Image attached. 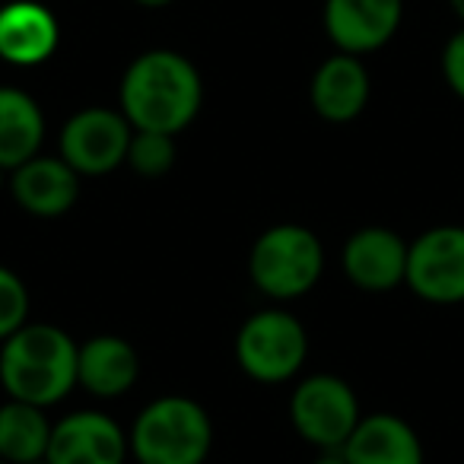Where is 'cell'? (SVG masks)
Returning a JSON list of instances; mask_svg holds the SVG:
<instances>
[{
	"instance_id": "obj_1",
	"label": "cell",
	"mask_w": 464,
	"mask_h": 464,
	"mask_svg": "<svg viewBox=\"0 0 464 464\" xmlns=\"http://www.w3.org/2000/svg\"><path fill=\"white\" fill-rule=\"evenodd\" d=\"M200 102L204 83L198 67L169 48L137 54L121 77V115L134 130L175 137L198 118Z\"/></svg>"
},
{
	"instance_id": "obj_13",
	"label": "cell",
	"mask_w": 464,
	"mask_h": 464,
	"mask_svg": "<svg viewBox=\"0 0 464 464\" xmlns=\"http://www.w3.org/2000/svg\"><path fill=\"white\" fill-rule=\"evenodd\" d=\"M10 191L16 204L33 217H61L77 204L80 194V175L67 166L61 156H33L14 169L10 175Z\"/></svg>"
},
{
	"instance_id": "obj_7",
	"label": "cell",
	"mask_w": 464,
	"mask_h": 464,
	"mask_svg": "<svg viewBox=\"0 0 464 464\" xmlns=\"http://www.w3.org/2000/svg\"><path fill=\"white\" fill-rule=\"evenodd\" d=\"M407 286L432 305L464 303V226H432L411 242Z\"/></svg>"
},
{
	"instance_id": "obj_17",
	"label": "cell",
	"mask_w": 464,
	"mask_h": 464,
	"mask_svg": "<svg viewBox=\"0 0 464 464\" xmlns=\"http://www.w3.org/2000/svg\"><path fill=\"white\" fill-rule=\"evenodd\" d=\"M45 115L29 92L0 86V169H20L42 153Z\"/></svg>"
},
{
	"instance_id": "obj_22",
	"label": "cell",
	"mask_w": 464,
	"mask_h": 464,
	"mask_svg": "<svg viewBox=\"0 0 464 464\" xmlns=\"http://www.w3.org/2000/svg\"><path fill=\"white\" fill-rule=\"evenodd\" d=\"M312 464H347V461H343L341 451H328V455H322L318 461H312Z\"/></svg>"
},
{
	"instance_id": "obj_2",
	"label": "cell",
	"mask_w": 464,
	"mask_h": 464,
	"mask_svg": "<svg viewBox=\"0 0 464 464\" xmlns=\"http://www.w3.org/2000/svg\"><path fill=\"white\" fill-rule=\"evenodd\" d=\"M80 347L54 324H23L0 347V385L14 401L52 407L77 385Z\"/></svg>"
},
{
	"instance_id": "obj_9",
	"label": "cell",
	"mask_w": 464,
	"mask_h": 464,
	"mask_svg": "<svg viewBox=\"0 0 464 464\" xmlns=\"http://www.w3.org/2000/svg\"><path fill=\"white\" fill-rule=\"evenodd\" d=\"M411 246L388 226H362L343 246V274L366 293H388L407 284Z\"/></svg>"
},
{
	"instance_id": "obj_8",
	"label": "cell",
	"mask_w": 464,
	"mask_h": 464,
	"mask_svg": "<svg viewBox=\"0 0 464 464\" xmlns=\"http://www.w3.org/2000/svg\"><path fill=\"white\" fill-rule=\"evenodd\" d=\"M134 128L115 109H83L61 128V160L77 175H105L128 162Z\"/></svg>"
},
{
	"instance_id": "obj_24",
	"label": "cell",
	"mask_w": 464,
	"mask_h": 464,
	"mask_svg": "<svg viewBox=\"0 0 464 464\" xmlns=\"http://www.w3.org/2000/svg\"><path fill=\"white\" fill-rule=\"evenodd\" d=\"M449 4H451V10H455V16H458V20L464 23V0H449Z\"/></svg>"
},
{
	"instance_id": "obj_12",
	"label": "cell",
	"mask_w": 464,
	"mask_h": 464,
	"mask_svg": "<svg viewBox=\"0 0 464 464\" xmlns=\"http://www.w3.org/2000/svg\"><path fill=\"white\" fill-rule=\"evenodd\" d=\"M58 20L39 0H10L0 7V58L7 64H45L58 48Z\"/></svg>"
},
{
	"instance_id": "obj_20",
	"label": "cell",
	"mask_w": 464,
	"mask_h": 464,
	"mask_svg": "<svg viewBox=\"0 0 464 464\" xmlns=\"http://www.w3.org/2000/svg\"><path fill=\"white\" fill-rule=\"evenodd\" d=\"M29 318V290L23 277L0 265V343L14 337Z\"/></svg>"
},
{
	"instance_id": "obj_3",
	"label": "cell",
	"mask_w": 464,
	"mask_h": 464,
	"mask_svg": "<svg viewBox=\"0 0 464 464\" xmlns=\"http://www.w3.org/2000/svg\"><path fill=\"white\" fill-rule=\"evenodd\" d=\"M128 442L137 464H204L213 423L198 401L166 394L137 413Z\"/></svg>"
},
{
	"instance_id": "obj_21",
	"label": "cell",
	"mask_w": 464,
	"mask_h": 464,
	"mask_svg": "<svg viewBox=\"0 0 464 464\" xmlns=\"http://www.w3.org/2000/svg\"><path fill=\"white\" fill-rule=\"evenodd\" d=\"M442 77L449 90L464 102V29H458L442 48Z\"/></svg>"
},
{
	"instance_id": "obj_14",
	"label": "cell",
	"mask_w": 464,
	"mask_h": 464,
	"mask_svg": "<svg viewBox=\"0 0 464 464\" xmlns=\"http://www.w3.org/2000/svg\"><path fill=\"white\" fill-rule=\"evenodd\" d=\"M312 109L331 124H347L369 105V71L356 54H334L312 77Z\"/></svg>"
},
{
	"instance_id": "obj_26",
	"label": "cell",
	"mask_w": 464,
	"mask_h": 464,
	"mask_svg": "<svg viewBox=\"0 0 464 464\" xmlns=\"http://www.w3.org/2000/svg\"><path fill=\"white\" fill-rule=\"evenodd\" d=\"M33 464H48V461H45V458H42V461H33Z\"/></svg>"
},
{
	"instance_id": "obj_15",
	"label": "cell",
	"mask_w": 464,
	"mask_h": 464,
	"mask_svg": "<svg viewBox=\"0 0 464 464\" xmlns=\"http://www.w3.org/2000/svg\"><path fill=\"white\" fill-rule=\"evenodd\" d=\"M341 455L347 464H423V442L407 420L372 413L360 420Z\"/></svg>"
},
{
	"instance_id": "obj_18",
	"label": "cell",
	"mask_w": 464,
	"mask_h": 464,
	"mask_svg": "<svg viewBox=\"0 0 464 464\" xmlns=\"http://www.w3.org/2000/svg\"><path fill=\"white\" fill-rule=\"evenodd\" d=\"M54 423H48L45 407L14 401L0 407V461L33 464L48 455Z\"/></svg>"
},
{
	"instance_id": "obj_25",
	"label": "cell",
	"mask_w": 464,
	"mask_h": 464,
	"mask_svg": "<svg viewBox=\"0 0 464 464\" xmlns=\"http://www.w3.org/2000/svg\"><path fill=\"white\" fill-rule=\"evenodd\" d=\"M4 172H7V169H0V188H4Z\"/></svg>"
},
{
	"instance_id": "obj_4",
	"label": "cell",
	"mask_w": 464,
	"mask_h": 464,
	"mask_svg": "<svg viewBox=\"0 0 464 464\" xmlns=\"http://www.w3.org/2000/svg\"><path fill=\"white\" fill-rule=\"evenodd\" d=\"M324 248L312 229L299 223H280L255 239L248 255V274L255 286L271 299H299L322 280Z\"/></svg>"
},
{
	"instance_id": "obj_23",
	"label": "cell",
	"mask_w": 464,
	"mask_h": 464,
	"mask_svg": "<svg viewBox=\"0 0 464 464\" xmlns=\"http://www.w3.org/2000/svg\"><path fill=\"white\" fill-rule=\"evenodd\" d=\"M134 4H140V7H147V10H160V7H166V4H172V0H134Z\"/></svg>"
},
{
	"instance_id": "obj_27",
	"label": "cell",
	"mask_w": 464,
	"mask_h": 464,
	"mask_svg": "<svg viewBox=\"0 0 464 464\" xmlns=\"http://www.w3.org/2000/svg\"><path fill=\"white\" fill-rule=\"evenodd\" d=\"M0 464H7V461H0Z\"/></svg>"
},
{
	"instance_id": "obj_11",
	"label": "cell",
	"mask_w": 464,
	"mask_h": 464,
	"mask_svg": "<svg viewBox=\"0 0 464 464\" xmlns=\"http://www.w3.org/2000/svg\"><path fill=\"white\" fill-rule=\"evenodd\" d=\"M128 436L111 417L99 411H80L54 423L48 442V464H124Z\"/></svg>"
},
{
	"instance_id": "obj_6",
	"label": "cell",
	"mask_w": 464,
	"mask_h": 464,
	"mask_svg": "<svg viewBox=\"0 0 464 464\" xmlns=\"http://www.w3.org/2000/svg\"><path fill=\"white\" fill-rule=\"evenodd\" d=\"M290 420L305 442L324 451H341L343 442L360 426V401L356 392L337 375H309L293 388Z\"/></svg>"
},
{
	"instance_id": "obj_16",
	"label": "cell",
	"mask_w": 464,
	"mask_h": 464,
	"mask_svg": "<svg viewBox=\"0 0 464 464\" xmlns=\"http://www.w3.org/2000/svg\"><path fill=\"white\" fill-rule=\"evenodd\" d=\"M137 375H140V360L124 337L99 334L80 347L77 385H83L96 398H118L130 392Z\"/></svg>"
},
{
	"instance_id": "obj_5",
	"label": "cell",
	"mask_w": 464,
	"mask_h": 464,
	"mask_svg": "<svg viewBox=\"0 0 464 464\" xmlns=\"http://www.w3.org/2000/svg\"><path fill=\"white\" fill-rule=\"evenodd\" d=\"M309 356V334L303 322L284 309H267L252 315L236 337V360L246 375L267 385L286 382L303 369Z\"/></svg>"
},
{
	"instance_id": "obj_19",
	"label": "cell",
	"mask_w": 464,
	"mask_h": 464,
	"mask_svg": "<svg viewBox=\"0 0 464 464\" xmlns=\"http://www.w3.org/2000/svg\"><path fill=\"white\" fill-rule=\"evenodd\" d=\"M128 166L137 175L160 179L175 166V137L160 130H134L128 147Z\"/></svg>"
},
{
	"instance_id": "obj_10",
	"label": "cell",
	"mask_w": 464,
	"mask_h": 464,
	"mask_svg": "<svg viewBox=\"0 0 464 464\" xmlns=\"http://www.w3.org/2000/svg\"><path fill=\"white\" fill-rule=\"evenodd\" d=\"M404 0H324V29L343 54H369L394 39Z\"/></svg>"
}]
</instances>
